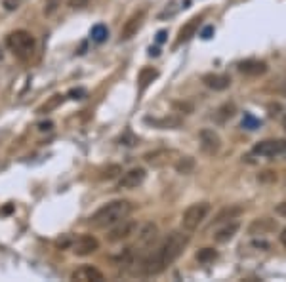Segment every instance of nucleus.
Wrapping results in <instances>:
<instances>
[{
  "instance_id": "1",
  "label": "nucleus",
  "mask_w": 286,
  "mask_h": 282,
  "mask_svg": "<svg viewBox=\"0 0 286 282\" xmlns=\"http://www.w3.org/2000/svg\"><path fill=\"white\" fill-rule=\"evenodd\" d=\"M189 244V235L187 231H172L166 239L158 244V248L151 252L145 260L141 261V275L145 277H154L158 273H162L168 265H172L174 261L183 254V250Z\"/></svg>"
},
{
  "instance_id": "2",
  "label": "nucleus",
  "mask_w": 286,
  "mask_h": 282,
  "mask_svg": "<svg viewBox=\"0 0 286 282\" xmlns=\"http://www.w3.org/2000/svg\"><path fill=\"white\" fill-rule=\"evenodd\" d=\"M133 206L130 200H113L101 206L94 216L90 217V225L95 229H109L132 214Z\"/></svg>"
},
{
  "instance_id": "3",
  "label": "nucleus",
  "mask_w": 286,
  "mask_h": 282,
  "mask_svg": "<svg viewBox=\"0 0 286 282\" xmlns=\"http://www.w3.org/2000/svg\"><path fill=\"white\" fill-rule=\"evenodd\" d=\"M6 44H8V48H10L18 57L27 59V57L35 52V44H37V40H35V37H33L29 31L19 29V31H14V33L8 35Z\"/></svg>"
},
{
  "instance_id": "4",
  "label": "nucleus",
  "mask_w": 286,
  "mask_h": 282,
  "mask_svg": "<svg viewBox=\"0 0 286 282\" xmlns=\"http://www.w3.org/2000/svg\"><path fill=\"white\" fill-rule=\"evenodd\" d=\"M208 214H210V204L208 202H195V204H191L183 212V216H181V227H183V231L191 233V231L198 229V225L206 219Z\"/></svg>"
},
{
  "instance_id": "5",
  "label": "nucleus",
  "mask_w": 286,
  "mask_h": 282,
  "mask_svg": "<svg viewBox=\"0 0 286 282\" xmlns=\"http://www.w3.org/2000/svg\"><path fill=\"white\" fill-rule=\"evenodd\" d=\"M137 229H139L137 221L124 217L122 221H118L116 225L111 227L109 235H107V240H109V242H122V240H128L137 233Z\"/></svg>"
},
{
  "instance_id": "6",
  "label": "nucleus",
  "mask_w": 286,
  "mask_h": 282,
  "mask_svg": "<svg viewBox=\"0 0 286 282\" xmlns=\"http://www.w3.org/2000/svg\"><path fill=\"white\" fill-rule=\"evenodd\" d=\"M286 141L285 139H264L260 143L254 145L252 152L264 158H277V156H285Z\"/></svg>"
},
{
  "instance_id": "7",
  "label": "nucleus",
  "mask_w": 286,
  "mask_h": 282,
  "mask_svg": "<svg viewBox=\"0 0 286 282\" xmlns=\"http://www.w3.org/2000/svg\"><path fill=\"white\" fill-rule=\"evenodd\" d=\"M198 141H200V151L208 156H214L221 151V137L212 128H202L198 132Z\"/></svg>"
},
{
  "instance_id": "8",
  "label": "nucleus",
  "mask_w": 286,
  "mask_h": 282,
  "mask_svg": "<svg viewBox=\"0 0 286 282\" xmlns=\"http://www.w3.org/2000/svg\"><path fill=\"white\" fill-rule=\"evenodd\" d=\"M145 21V10H137L124 21L120 29V40H130L137 35V31L141 29V25Z\"/></svg>"
},
{
  "instance_id": "9",
  "label": "nucleus",
  "mask_w": 286,
  "mask_h": 282,
  "mask_svg": "<svg viewBox=\"0 0 286 282\" xmlns=\"http://www.w3.org/2000/svg\"><path fill=\"white\" fill-rule=\"evenodd\" d=\"M137 248L139 250H147V248H151L154 244V240L158 239V227L154 225L153 221H147V223H143L139 229H137Z\"/></svg>"
},
{
  "instance_id": "10",
  "label": "nucleus",
  "mask_w": 286,
  "mask_h": 282,
  "mask_svg": "<svg viewBox=\"0 0 286 282\" xmlns=\"http://www.w3.org/2000/svg\"><path fill=\"white\" fill-rule=\"evenodd\" d=\"M71 248H73V252H75L76 256L84 258V256L94 254V252L99 248V242H97V239H95L94 235H80L76 240H73Z\"/></svg>"
},
{
  "instance_id": "11",
  "label": "nucleus",
  "mask_w": 286,
  "mask_h": 282,
  "mask_svg": "<svg viewBox=\"0 0 286 282\" xmlns=\"http://www.w3.org/2000/svg\"><path fill=\"white\" fill-rule=\"evenodd\" d=\"M145 177H147L145 168H132L122 174L120 181H118V189H135L145 181Z\"/></svg>"
},
{
  "instance_id": "12",
  "label": "nucleus",
  "mask_w": 286,
  "mask_h": 282,
  "mask_svg": "<svg viewBox=\"0 0 286 282\" xmlns=\"http://www.w3.org/2000/svg\"><path fill=\"white\" fill-rule=\"evenodd\" d=\"M277 229V221L275 219H269V217H258L254 219L250 225H248V235L252 237H264L269 235Z\"/></svg>"
},
{
  "instance_id": "13",
  "label": "nucleus",
  "mask_w": 286,
  "mask_h": 282,
  "mask_svg": "<svg viewBox=\"0 0 286 282\" xmlns=\"http://www.w3.org/2000/svg\"><path fill=\"white\" fill-rule=\"evenodd\" d=\"M71 279H73V281H78V282H101L105 277H103V273H101L99 269H95V267H92V265H82V267H78L76 271H73Z\"/></svg>"
},
{
  "instance_id": "14",
  "label": "nucleus",
  "mask_w": 286,
  "mask_h": 282,
  "mask_svg": "<svg viewBox=\"0 0 286 282\" xmlns=\"http://www.w3.org/2000/svg\"><path fill=\"white\" fill-rule=\"evenodd\" d=\"M176 152L170 151V149H156V151H151V152H145L143 154V160L147 162V164H151L153 168H160V166H166L172 158L170 156H174Z\"/></svg>"
},
{
  "instance_id": "15",
  "label": "nucleus",
  "mask_w": 286,
  "mask_h": 282,
  "mask_svg": "<svg viewBox=\"0 0 286 282\" xmlns=\"http://www.w3.org/2000/svg\"><path fill=\"white\" fill-rule=\"evenodd\" d=\"M267 63L265 61H260V59H244L239 63V71L246 76H262L267 73Z\"/></svg>"
},
{
  "instance_id": "16",
  "label": "nucleus",
  "mask_w": 286,
  "mask_h": 282,
  "mask_svg": "<svg viewBox=\"0 0 286 282\" xmlns=\"http://www.w3.org/2000/svg\"><path fill=\"white\" fill-rule=\"evenodd\" d=\"M239 229H241V223H239L237 219L227 221L223 227H220V229L214 233V242H218V244H225V242H229V240L239 233Z\"/></svg>"
},
{
  "instance_id": "17",
  "label": "nucleus",
  "mask_w": 286,
  "mask_h": 282,
  "mask_svg": "<svg viewBox=\"0 0 286 282\" xmlns=\"http://www.w3.org/2000/svg\"><path fill=\"white\" fill-rule=\"evenodd\" d=\"M202 82H204V86H208L210 90H216V92H223V90L231 86V78L227 75H214V73L204 75Z\"/></svg>"
},
{
  "instance_id": "18",
  "label": "nucleus",
  "mask_w": 286,
  "mask_h": 282,
  "mask_svg": "<svg viewBox=\"0 0 286 282\" xmlns=\"http://www.w3.org/2000/svg\"><path fill=\"white\" fill-rule=\"evenodd\" d=\"M200 18H191L189 21L185 23L181 29H179V35H177V44H183L187 42V40H191L193 37H195V33L198 31V25H200Z\"/></svg>"
},
{
  "instance_id": "19",
  "label": "nucleus",
  "mask_w": 286,
  "mask_h": 282,
  "mask_svg": "<svg viewBox=\"0 0 286 282\" xmlns=\"http://www.w3.org/2000/svg\"><path fill=\"white\" fill-rule=\"evenodd\" d=\"M235 114H237V105H235L233 101H227V103H223L221 107L216 109V113H214V120H216L218 124H225V122L231 120Z\"/></svg>"
},
{
  "instance_id": "20",
  "label": "nucleus",
  "mask_w": 286,
  "mask_h": 282,
  "mask_svg": "<svg viewBox=\"0 0 286 282\" xmlns=\"http://www.w3.org/2000/svg\"><path fill=\"white\" fill-rule=\"evenodd\" d=\"M145 122L147 124H153L156 128H162V130H176L181 126V120L176 118V116H164V118H151V116H147L145 118Z\"/></svg>"
},
{
  "instance_id": "21",
  "label": "nucleus",
  "mask_w": 286,
  "mask_h": 282,
  "mask_svg": "<svg viewBox=\"0 0 286 282\" xmlns=\"http://www.w3.org/2000/svg\"><path fill=\"white\" fill-rule=\"evenodd\" d=\"M158 78V71L153 69V67H143L137 75V84H139V92H145L147 86Z\"/></svg>"
},
{
  "instance_id": "22",
  "label": "nucleus",
  "mask_w": 286,
  "mask_h": 282,
  "mask_svg": "<svg viewBox=\"0 0 286 282\" xmlns=\"http://www.w3.org/2000/svg\"><path fill=\"white\" fill-rule=\"evenodd\" d=\"M242 214V206H225L218 216L214 217V225H220V223H227V221H233Z\"/></svg>"
},
{
  "instance_id": "23",
  "label": "nucleus",
  "mask_w": 286,
  "mask_h": 282,
  "mask_svg": "<svg viewBox=\"0 0 286 282\" xmlns=\"http://www.w3.org/2000/svg\"><path fill=\"white\" fill-rule=\"evenodd\" d=\"M174 168H176L177 174L181 175H189L195 172V168H197V162H195V158L193 156H179L176 160V164H174Z\"/></svg>"
},
{
  "instance_id": "24",
  "label": "nucleus",
  "mask_w": 286,
  "mask_h": 282,
  "mask_svg": "<svg viewBox=\"0 0 286 282\" xmlns=\"http://www.w3.org/2000/svg\"><path fill=\"white\" fill-rule=\"evenodd\" d=\"M61 101H63V95H59V94H56V95H52L48 101H46L44 105H40L37 113H40V114H46V113H52L54 109H57L61 105Z\"/></svg>"
},
{
  "instance_id": "25",
  "label": "nucleus",
  "mask_w": 286,
  "mask_h": 282,
  "mask_svg": "<svg viewBox=\"0 0 286 282\" xmlns=\"http://www.w3.org/2000/svg\"><path fill=\"white\" fill-rule=\"evenodd\" d=\"M90 37H92V40H94V42H105V40H107V37H109V31H107V27H105V25H94V27H92Z\"/></svg>"
},
{
  "instance_id": "26",
  "label": "nucleus",
  "mask_w": 286,
  "mask_h": 282,
  "mask_svg": "<svg viewBox=\"0 0 286 282\" xmlns=\"http://www.w3.org/2000/svg\"><path fill=\"white\" fill-rule=\"evenodd\" d=\"M118 175H122V166H118V164H109L107 168H103L101 170V174H99V179H114V177H118Z\"/></svg>"
},
{
  "instance_id": "27",
  "label": "nucleus",
  "mask_w": 286,
  "mask_h": 282,
  "mask_svg": "<svg viewBox=\"0 0 286 282\" xmlns=\"http://www.w3.org/2000/svg\"><path fill=\"white\" fill-rule=\"evenodd\" d=\"M197 260L200 263H212L214 260H218V252L214 248H202L197 252Z\"/></svg>"
},
{
  "instance_id": "28",
  "label": "nucleus",
  "mask_w": 286,
  "mask_h": 282,
  "mask_svg": "<svg viewBox=\"0 0 286 282\" xmlns=\"http://www.w3.org/2000/svg\"><path fill=\"white\" fill-rule=\"evenodd\" d=\"M260 126V120H256L250 113L244 114V120H242V128H248V130H256Z\"/></svg>"
},
{
  "instance_id": "29",
  "label": "nucleus",
  "mask_w": 286,
  "mask_h": 282,
  "mask_svg": "<svg viewBox=\"0 0 286 282\" xmlns=\"http://www.w3.org/2000/svg\"><path fill=\"white\" fill-rule=\"evenodd\" d=\"M258 181H260V183H275V181H277V172L265 170V172H262V174L258 175Z\"/></svg>"
},
{
  "instance_id": "30",
  "label": "nucleus",
  "mask_w": 286,
  "mask_h": 282,
  "mask_svg": "<svg viewBox=\"0 0 286 282\" xmlns=\"http://www.w3.org/2000/svg\"><path fill=\"white\" fill-rule=\"evenodd\" d=\"M84 95H86V90L84 88H76V90H71L69 92V97L71 99H82Z\"/></svg>"
},
{
  "instance_id": "31",
  "label": "nucleus",
  "mask_w": 286,
  "mask_h": 282,
  "mask_svg": "<svg viewBox=\"0 0 286 282\" xmlns=\"http://www.w3.org/2000/svg\"><path fill=\"white\" fill-rule=\"evenodd\" d=\"M275 214L281 217H286V200H283V202H279L277 206H275Z\"/></svg>"
},
{
  "instance_id": "32",
  "label": "nucleus",
  "mask_w": 286,
  "mask_h": 282,
  "mask_svg": "<svg viewBox=\"0 0 286 282\" xmlns=\"http://www.w3.org/2000/svg\"><path fill=\"white\" fill-rule=\"evenodd\" d=\"M90 0H69V6L71 8H84V6H88Z\"/></svg>"
},
{
  "instance_id": "33",
  "label": "nucleus",
  "mask_w": 286,
  "mask_h": 282,
  "mask_svg": "<svg viewBox=\"0 0 286 282\" xmlns=\"http://www.w3.org/2000/svg\"><path fill=\"white\" fill-rule=\"evenodd\" d=\"M174 107L179 109V111L185 113V114H189V113L193 111V105H189V103H174Z\"/></svg>"
},
{
  "instance_id": "34",
  "label": "nucleus",
  "mask_w": 286,
  "mask_h": 282,
  "mask_svg": "<svg viewBox=\"0 0 286 282\" xmlns=\"http://www.w3.org/2000/svg\"><path fill=\"white\" fill-rule=\"evenodd\" d=\"M212 35H214V27H212V25H208V27H204V31L200 33V37H202L204 40H208V38H212Z\"/></svg>"
},
{
  "instance_id": "35",
  "label": "nucleus",
  "mask_w": 286,
  "mask_h": 282,
  "mask_svg": "<svg viewBox=\"0 0 286 282\" xmlns=\"http://www.w3.org/2000/svg\"><path fill=\"white\" fill-rule=\"evenodd\" d=\"M166 37H168V33H166V31H158V33H156V42L158 44L166 42Z\"/></svg>"
},
{
  "instance_id": "36",
  "label": "nucleus",
  "mask_w": 286,
  "mask_h": 282,
  "mask_svg": "<svg viewBox=\"0 0 286 282\" xmlns=\"http://www.w3.org/2000/svg\"><path fill=\"white\" fill-rule=\"evenodd\" d=\"M52 128H54L52 122H40V124H38V130L40 132H48V130H52Z\"/></svg>"
},
{
  "instance_id": "37",
  "label": "nucleus",
  "mask_w": 286,
  "mask_h": 282,
  "mask_svg": "<svg viewBox=\"0 0 286 282\" xmlns=\"http://www.w3.org/2000/svg\"><path fill=\"white\" fill-rule=\"evenodd\" d=\"M279 240H281V244H283V246L286 248V229H283V231H281V235H279Z\"/></svg>"
},
{
  "instance_id": "38",
  "label": "nucleus",
  "mask_w": 286,
  "mask_h": 282,
  "mask_svg": "<svg viewBox=\"0 0 286 282\" xmlns=\"http://www.w3.org/2000/svg\"><path fill=\"white\" fill-rule=\"evenodd\" d=\"M12 210H14V206H12V204H8V206H6L4 210H2V214H10Z\"/></svg>"
},
{
  "instance_id": "39",
  "label": "nucleus",
  "mask_w": 286,
  "mask_h": 282,
  "mask_svg": "<svg viewBox=\"0 0 286 282\" xmlns=\"http://www.w3.org/2000/svg\"><path fill=\"white\" fill-rule=\"evenodd\" d=\"M283 126H285V130H286V118H285V122H283Z\"/></svg>"
},
{
  "instance_id": "40",
  "label": "nucleus",
  "mask_w": 286,
  "mask_h": 282,
  "mask_svg": "<svg viewBox=\"0 0 286 282\" xmlns=\"http://www.w3.org/2000/svg\"><path fill=\"white\" fill-rule=\"evenodd\" d=\"M283 158H286V151H285V156H283Z\"/></svg>"
}]
</instances>
